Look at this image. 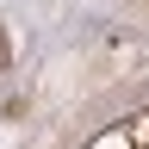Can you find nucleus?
I'll list each match as a JSON object with an SVG mask.
<instances>
[{
    "label": "nucleus",
    "mask_w": 149,
    "mask_h": 149,
    "mask_svg": "<svg viewBox=\"0 0 149 149\" xmlns=\"http://www.w3.org/2000/svg\"><path fill=\"white\" fill-rule=\"evenodd\" d=\"M0 68H6V31H0Z\"/></svg>",
    "instance_id": "f257e3e1"
}]
</instances>
